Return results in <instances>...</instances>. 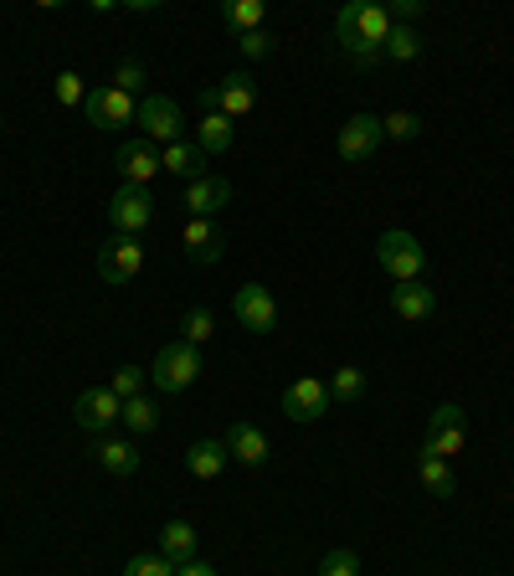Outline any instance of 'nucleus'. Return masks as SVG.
<instances>
[{"mask_svg":"<svg viewBox=\"0 0 514 576\" xmlns=\"http://www.w3.org/2000/svg\"><path fill=\"white\" fill-rule=\"evenodd\" d=\"M391 11L386 6H370V0H350L345 11L335 15V36H339V52L355 62V67H376L381 62V46L391 36Z\"/></svg>","mask_w":514,"mask_h":576,"instance_id":"f257e3e1","label":"nucleus"},{"mask_svg":"<svg viewBox=\"0 0 514 576\" xmlns=\"http://www.w3.org/2000/svg\"><path fill=\"white\" fill-rule=\"evenodd\" d=\"M201 108L206 114H221V118H248L258 108V77L252 73H227L221 83H206L201 88Z\"/></svg>","mask_w":514,"mask_h":576,"instance_id":"f03ea898","label":"nucleus"},{"mask_svg":"<svg viewBox=\"0 0 514 576\" xmlns=\"http://www.w3.org/2000/svg\"><path fill=\"white\" fill-rule=\"evenodd\" d=\"M376 263H381V273L391 283H417L422 279V268H427V252L422 242L411 232H381V242H376Z\"/></svg>","mask_w":514,"mask_h":576,"instance_id":"7ed1b4c3","label":"nucleus"},{"mask_svg":"<svg viewBox=\"0 0 514 576\" xmlns=\"http://www.w3.org/2000/svg\"><path fill=\"white\" fill-rule=\"evenodd\" d=\"M196 376H201V350L186 341H170L160 345V355H155V366H149V381L160 386V391H186V386H196Z\"/></svg>","mask_w":514,"mask_h":576,"instance_id":"20e7f679","label":"nucleus"},{"mask_svg":"<svg viewBox=\"0 0 514 576\" xmlns=\"http://www.w3.org/2000/svg\"><path fill=\"white\" fill-rule=\"evenodd\" d=\"M145 273V242L129 232H114L98 248V279L103 283H134Z\"/></svg>","mask_w":514,"mask_h":576,"instance_id":"39448f33","label":"nucleus"},{"mask_svg":"<svg viewBox=\"0 0 514 576\" xmlns=\"http://www.w3.org/2000/svg\"><path fill=\"white\" fill-rule=\"evenodd\" d=\"M139 134L145 139H155V145H176V139H186V114H180L176 98H165V93H149L145 104H139Z\"/></svg>","mask_w":514,"mask_h":576,"instance_id":"423d86ee","label":"nucleus"},{"mask_svg":"<svg viewBox=\"0 0 514 576\" xmlns=\"http://www.w3.org/2000/svg\"><path fill=\"white\" fill-rule=\"evenodd\" d=\"M463 438H469V417H463V407H458V401H442L438 412H432V422H427L422 453H432V459H453V453H463Z\"/></svg>","mask_w":514,"mask_h":576,"instance_id":"0eeeda50","label":"nucleus"},{"mask_svg":"<svg viewBox=\"0 0 514 576\" xmlns=\"http://www.w3.org/2000/svg\"><path fill=\"white\" fill-rule=\"evenodd\" d=\"M83 114H88L93 129H124L139 118V108H134V93H118L114 83H103V88H88Z\"/></svg>","mask_w":514,"mask_h":576,"instance_id":"6e6552de","label":"nucleus"},{"mask_svg":"<svg viewBox=\"0 0 514 576\" xmlns=\"http://www.w3.org/2000/svg\"><path fill=\"white\" fill-rule=\"evenodd\" d=\"M232 314L237 325L252 329V335H268V329L279 325V299H273V289H263V283H242L232 294Z\"/></svg>","mask_w":514,"mask_h":576,"instance_id":"1a4fd4ad","label":"nucleus"},{"mask_svg":"<svg viewBox=\"0 0 514 576\" xmlns=\"http://www.w3.org/2000/svg\"><path fill=\"white\" fill-rule=\"evenodd\" d=\"M108 222H114V232H129V237L145 232L155 222V196H149V186H118L114 201H108Z\"/></svg>","mask_w":514,"mask_h":576,"instance_id":"9d476101","label":"nucleus"},{"mask_svg":"<svg viewBox=\"0 0 514 576\" xmlns=\"http://www.w3.org/2000/svg\"><path fill=\"white\" fill-rule=\"evenodd\" d=\"M381 114H350L339 124V160L350 165H366L376 149H381Z\"/></svg>","mask_w":514,"mask_h":576,"instance_id":"9b49d317","label":"nucleus"},{"mask_svg":"<svg viewBox=\"0 0 514 576\" xmlns=\"http://www.w3.org/2000/svg\"><path fill=\"white\" fill-rule=\"evenodd\" d=\"M118 412H124V401L108 391V386H88L83 397L73 401V417H77V428L93 432V438H108V428L118 422Z\"/></svg>","mask_w":514,"mask_h":576,"instance_id":"f8f14e48","label":"nucleus"},{"mask_svg":"<svg viewBox=\"0 0 514 576\" xmlns=\"http://www.w3.org/2000/svg\"><path fill=\"white\" fill-rule=\"evenodd\" d=\"M329 407H335V401H329V386H324L319 376H298V381L283 391V417H289V422H319Z\"/></svg>","mask_w":514,"mask_h":576,"instance_id":"ddd939ff","label":"nucleus"},{"mask_svg":"<svg viewBox=\"0 0 514 576\" xmlns=\"http://www.w3.org/2000/svg\"><path fill=\"white\" fill-rule=\"evenodd\" d=\"M118 176H124V186H149V180L160 176V145L145 139V134L124 139L118 145Z\"/></svg>","mask_w":514,"mask_h":576,"instance_id":"4468645a","label":"nucleus"},{"mask_svg":"<svg viewBox=\"0 0 514 576\" xmlns=\"http://www.w3.org/2000/svg\"><path fill=\"white\" fill-rule=\"evenodd\" d=\"M180 248H186V258L201 268L221 263V252H227V237H221V227L211 222V217H186V227H180Z\"/></svg>","mask_w":514,"mask_h":576,"instance_id":"2eb2a0df","label":"nucleus"},{"mask_svg":"<svg viewBox=\"0 0 514 576\" xmlns=\"http://www.w3.org/2000/svg\"><path fill=\"white\" fill-rule=\"evenodd\" d=\"M227 201H232V180L227 176H201L186 186V196H180V207L191 211V217H217Z\"/></svg>","mask_w":514,"mask_h":576,"instance_id":"dca6fc26","label":"nucleus"},{"mask_svg":"<svg viewBox=\"0 0 514 576\" xmlns=\"http://www.w3.org/2000/svg\"><path fill=\"white\" fill-rule=\"evenodd\" d=\"M160 170H165V176H176V180H186V186H191V180H201V176H211L196 139H176V145H165L160 149Z\"/></svg>","mask_w":514,"mask_h":576,"instance_id":"f3484780","label":"nucleus"},{"mask_svg":"<svg viewBox=\"0 0 514 576\" xmlns=\"http://www.w3.org/2000/svg\"><path fill=\"white\" fill-rule=\"evenodd\" d=\"M432 310H438V294H432L422 279H417V283H397V289H391V314H397V320H407V325H422V320H432Z\"/></svg>","mask_w":514,"mask_h":576,"instance_id":"a211bd4d","label":"nucleus"},{"mask_svg":"<svg viewBox=\"0 0 514 576\" xmlns=\"http://www.w3.org/2000/svg\"><path fill=\"white\" fill-rule=\"evenodd\" d=\"M221 443H227V453H232L237 463H248V469H263L268 463V432L252 428V422H232Z\"/></svg>","mask_w":514,"mask_h":576,"instance_id":"6ab92c4d","label":"nucleus"},{"mask_svg":"<svg viewBox=\"0 0 514 576\" xmlns=\"http://www.w3.org/2000/svg\"><path fill=\"white\" fill-rule=\"evenodd\" d=\"M232 463V453H227V443L221 438H201V443L186 448V469L196 473V479H221V469Z\"/></svg>","mask_w":514,"mask_h":576,"instance_id":"aec40b11","label":"nucleus"},{"mask_svg":"<svg viewBox=\"0 0 514 576\" xmlns=\"http://www.w3.org/2000/svg\"><path fill=\"white\" fill-rule=\"evenodd\" d=\"M93 459L114 473V479H134L139 473V453H134L129 438H98V453Z\"/></svg>","mask_w":514,"mask_h":576,"instance_id":"412c9836","label":"nucleus"},{"mask_svg":"<svg viewBox=\"0 0 514 576\" xmlns=\"http://www.w3.org/2000/svg\"><path fill=\"white\" fill-rule=\"evenodd\" d=\"M237 139V124L232 118H221V114H206L201 124H196V145H201V155L211 160V155H227Z\"/></svg>","mask_w":514,"mask_h":576,"instance_id":"4be33fe9","label":"nucleus"},{"mask_svg":"<svg viewBox=\"0 0 514 576\" xmlns=\"http://www.w3.org/2000/svg\"><path fill=\"white\" fill-rule=\"evenodd\" d=\"M196 546H201V541H196V531L186 525V520H170V525L160 531V556L165 562H176V566L196 562Z\"/></svg>","mask_w":514,"mask_h":576,"instance_id":"5701e85b","label":"nucleus"},{"mask_svg":"<svg viewBox=\"0 0 514 576\" xmlns=\"http://www.w3.org/2000/svg\"><path fill=\"white\" fill-rule=\"evenodd\" d=\"M417 479H422V489H432L438 500H453L458 494V473L448 459H432V453H422L417 459Z\"/></svg>","mask_w":514,"mask_h":576,"instance_id":"b1692460","label":"nucleus"},{"mask_svg":"<svg viewBox=\"0 0 514 576\" xmlns=\"http://www.w3.org/2000/svg\"><path fill=\"white\" fill-rule=\"evenodd\" d=\"M324 386H329V401H339V407H350V401L366 397V370H360V366H339Z\"/></svg>","mask_w":514,"mask_h":576,"instance_id":"393cba45","label":"nucleus"},{"mask_svg":"<svg viewBox=\"0 0 514 576\" xmlns=\"http://www.w3.org/2000/svg\"><path fill=\"white\" fill-rule=\"evenodd\" d=\"M118 422H124L134 438H139V432H155L160 428V407H155L149 397H129L124 401V412H118Z\"/></svg>","mask_w":514,"mask_h":576,"instance_id":"a878e982","label":"nucleus"},{"mask_svg":"<svg viewBox=\"0 0 514 576\" xmlns=\"http://www.w3.org/2000/svg\"><path fill=\"white\" fill-rule=\"evenodd\" d=\"M263 15H268L263 0H232V6L221 11V21H227V27H237L242 36H248V31H263Z\"/></svg>","mask_w":514,"mask_h":576,"instance_id":"bb28decb","label":"nucleus"},{"mask_svg":"<svg viewBox=\"0 0 514 576\" xmlns=\"http://www.w3.org/2000/svg\"><path fill=\"white\" fill-rule=\"evenodd\" d=\"M211 335H217V314L201 310V304H196V310H186V320H180V341L201 350V345L211 341Z\"/></svg>","mask_w":514,"mask_h":576,"instance_id":"cd10ccee","label":"nucleus"},{"mask_svg":"<svg viewBox=\"0 0 514 576\" xmlns=\"http://www.w3.org/2000/svg\"><path fill=\"white\" fill-rule=\"evenodd\" d=\"M417 52H422V36H417L411 27H391V36H386V46H381V57L386 62H411Z\"/></svg>","mask_w":514,"mask_h":576,"instance_id":"c85d7f7f","label":"nucleus"},{"mask_svg":"<svg viewBox=\"0 0 514 576\" xmlns=\"http://www.w3.org/2000/svg\"><path fill=\"white\" fill-rule=\"evenodd\" d=\"M145 381H149V370H139V366H118L114 376H108V391H114L118 401H129V397H145Z\"/></svg>","mask_w":514,"mask_h":576,"instance_id":"c756f323","label":"nucleus"},{"mask_svg":"<svg viewBox=\"0 0 514 576\" xmlns=\"http://www.w3.org/2000/svg\"><path fill=\"white\" fill-rule=\"evenodd\" d=\"M180 566L176 562H165L160 551H134L129 566H124V576H176Z\"/></svg>","mask_w":514,"mask_h":576,"instance_id":"7c9ffc66","label":"nucleus"},{"mask_svg":"<svg viewBox=\"0 0 514 576\" xmlns=\"http://www.w3.org/2000/svg\"><path fill=\"white\" fill-rule=\"evenodd\" d=\"M319 576H360V556H355L350 546H335V551H324Z\"/></svg>","mask_w":514,"mask_h":576,"instance_id":"2f4dec72","label":"nucleus"},{"mask_svg":"<svg viewBox=\"0 0 514 576\" xmlns=\"http://www.w3.org/2000/svg\"><path fill=\"white\" fill-rule=\"evenodd\" d=\"M381 134L386 139H417V134H422V118L411 114V108H397V114L381 118Z\"/></svg>","mask_w":514,"mask_h":576,"instance_id":"473e14b6","label":"nucleus"},{"mask_svg":"<svg viewBox=\"0 0 514 576\" xmlns=\"http://www.w3.org/2000/svg\"><path fill=\"white\" fill-rule=\"evenodd\" d=\"M52 98H57L62 108H83L88 88H83V77H77V73H57V83H52Z\"/></svg>","mask_w":514,"mask_h":576,"instance_id":"72a5a7b5","label":"nucleus"},{"mask_svg":"<svg viewBox=\"0 0 514 576\" xmlns=\"http://www.w3.org/2000/svg\"><path fill=\"white\" fill-rule=\"evenodd\" d=\"M114 88L118 93H139L145 88V62H134V57H124L114 67Z\"/></svg>","mask_w":514,"mask_h":576,"instance_id":"f704fd0d","label":"nucleus"},{"mask_svg":"<svg viewBox=\"0 0 514 576\" xmlns=\"http://www.w3.org/2000/svg\"><path fill=\"white\" fill-rule=\"evenodd\" d=\"M237 46H242V57L248 62L273 57V36H268V31H248V36H237Z\"/></svg>","mask_w":514,"mask_h":576,"instance_id":"c9c22d12","label":"nucleus"},{"mask_svg":"<svg viewBox=\"0 0 514 576\" xmlns=\"http://www.w3.org/2000/svg\"><path fill=\"white\" fill-rule=\"evenodd\" d=\"M176 576H217V566H206V562H186Z\"/></svg>","mask_w":514,"mask_h":576,"instance_id":"e433bc0d","label":"nucleus"},{"mask_svg":"<svg viewBox=\"0 0 514 576\" xmlns=\"http://www.w3.org/2000/svg\"><path fill=\"white\" fill-rule=\"evenodd\" d=\"M0 124H6V118H0Z\"/></svg>","mask_w":514,"mask_h":576,"instance_id":"4c0bfd02","label":"nucleus"}]
</instances>
